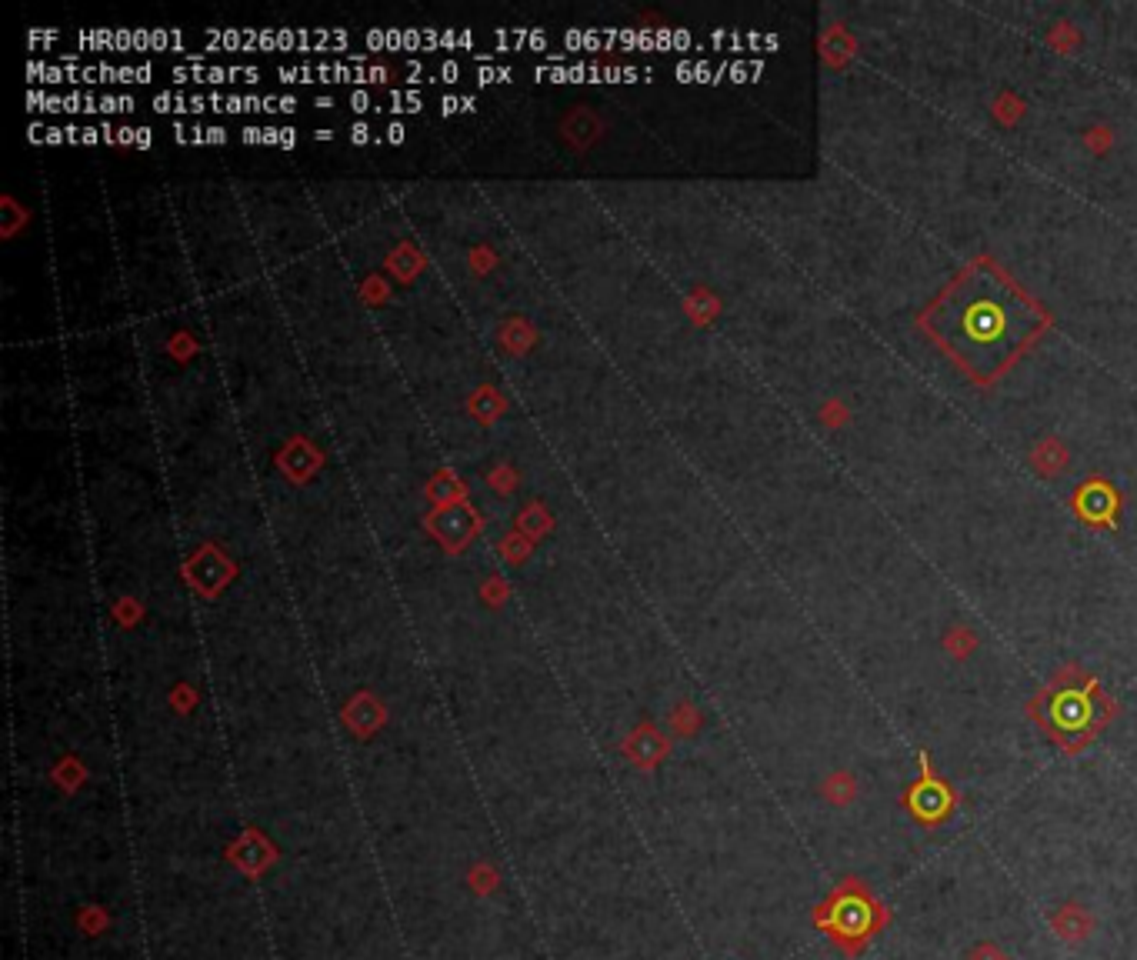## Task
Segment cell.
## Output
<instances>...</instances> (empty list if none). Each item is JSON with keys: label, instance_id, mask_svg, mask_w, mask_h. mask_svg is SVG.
Here are the masks:
<instances>
[{"label": "cell", "instance_id": "obj_1", "mask_svg": "<svg viewBox=\"0 0 1137 960\" xmlns=\"http://www.w3.org/2000/svg\"><path fill=\"white\" fill-rule=\"evenodd\" d=\"M1031 717L1037 727L1054 740L1064 754L1084 750L1101 730L1111 724L1114 700L1104 687L1081 667L1057 670L1054 680L1031 700Z\"/></svg>", "mask_w": 1137, "mask_h": 960}, {"label": "cell", "instance_id": "obj_2", "mask_svg": "<svg viewBox=\"0 0 1137 960\" xmlns=\"http://www.w3.org/2000/svg\"><path fill=\"white\" fill-rule=\"evenodd\" d=\"M814 927H821L831 947L841 950L844 957H861L871 940L891 924V910H887L867 880L857 874H844L837 884L827 890V897L811 910Z\"/></svg>", "mask_w": 1137, "mask_h": 960}, {"label": "cell", "instance_id": "obj_3", "mask_svg": "<svg viewBox=\"0 0 1137 960\" xmlns=\"http://www.w3.org/2000/svg\"><path fill=\"white\" fill-rule=\"evenodd\" d=\"M917 764H921V777H917L914 784L901 794V807L911 814L914 824H921L927 830H937L954 817L957 790L947 784L941 774H937L927 754H917Z\"/></svg>", "mask_w": 1137, "mask_h": 960}, {"label": "cell", "instance_id": "obj_4", "mask_svg": "<svg viewBox=\"0 0 1137 960\" xmlns=\"http://www.w3.org/2000/svg\"><path fill=\"white\" fill-rule=\"evenodd\" d=\"M1051 930L1061 940H1067V944H1084V940H1091V934L1097 930V920L1084 904L1067 900V904H1061L1051 914Z\"/></svg>", "mask_w": 1137, "mask_h": 960}, {"label": "cell", "instance_id": "obj_5", "mask_svg": "<svg viewBox=\"0 0 1137 960\" xmlns=\"http://www.w3.org/2000/svg\"><path fill=\"white\" fill-rule=\"evenodd\" d=\"M821 797L831 807H851L857 800V777L851 774V770H834V774L824 777Z\"/></svg>", "mask_w": 1137, "mask_h": 960}, {"label": "cell", "instance_id": "obj_6", "mask_svg": "<svg viewBox=\"0 0 1137 960\" xmlns=\"http://www.w3.org/2000/svg\"><path fill=\"white\" fill-rule=\"evenodd\" d=\"M944 650L951 657H957V660H967L977 650V634L967 624H954L944 634Z\"/></svg>", "mask_w": 1137, "mask_h": 960}, {"label": "cell", "instance_id": "obj_7", "mask_svg": "<svg viewBox=\"0 0 1137 960\" xmlns=\"http://www.w3.org/2000/svg\"><path fill=\"white\" fill-rule=\"evenodd\" d=\"M77 44H81V47H94V50H101V47L121 50V30H114V27L81 30V34H77Z\"/></svg>", "mask_w": 1137, "mask_h": 960}, {"label": "cell", "instance_id": "obj_8", "mask_svg": "<svg viewBox=\"0 0 1137 960\" xmlns=\"http://www.w3.org/2000/svg\"><path fill=\"white\" fill-rule=\"evenodd\" d=\"M387 100H391V107H387L391 114H417L424 107V97L417 90H391Z\"/></svg>", "mask_w": 1137, "mask_h": 960}, {"label": "cell", "instance_id": "obj_9", "mask_svg": "<svg viewBox=\"0 0 1137 960\" xmlns=\"http://www.w3.org/2000/svg\"><path fill=\"white\" fill-rule=\"evenodd\" d=\"M154 110L157 114H187V110H191V97L174 94V90H161V94L154 97Z\"/></svg>", "mask_w": 1137, "mask_h": 960}, {"label": "cell", "instance_id": "obj_10", "mask_svg": "<svg viewBox=\"0 0 1137 960\" xmlns=\"http://www.w3.org/2000/svg\"><path fill=\"white\" fill-rule=\"evenodd\" d=\"M964 960H1011L1004 947H997L994 940H977V944L967 950Z\"/></svg>", "mask_w": 1137, "mask_h": 960}, {"label": "cell", "instance_id": "obj_11", "mask_svg": "<svg viewBox=\"0 0 1137 960\" xmlns=\"http://www.w3.org/2000/svg\"><path fill=\"white\" fill-rule=\"evenodd\" d=\"M81 80H87V84H101V80H121V67H114V64H91V67H84Z\"/></svg>", "mask_w": 1137, "mask_h": 960}, {"label": "cell", "instance_id": "obj_12", "mask_svg": "<svg viewBox=\"0 0 1137 960\" xmlns=\"http://www.w3.org/2000/svg\"><path fill=\"white\" fill-rule=\"evenodd\" d=\"M477 80H481V84H494V80H511V67L481 64V67H477Z\"/></svg>", "mask_w": 1137, "mask_h": 960}, {"label": "cell", "instance_id": "obj_13", "mask_svg": "<svg viewBox=\"0 0 1137 960\" xmlns=\"http://www.w3.org/2000/svg\"><path fill=\"white\" fill-rule=\"evenodd\" d=\"M347 104H351V110H354V114H364V110H374V107H377V104H374V97L367 94V90H361V87H357V90H351V97H347Z\"/></svg>", "mask_w": 1137, "mask_h": 960}, {"label": "cell", "instance_id": "obj_14", "mask_svg": "<svg viewBox=\"0 0 1137 960\" xmlns=\"http://www.w3.org/2000/svg\"><path fill=\"white\" fill-rule=\"evenodd\" d=\"M387 144H404V137H407V130H404V124L401 120H391V124H387Z\"/></svg>", "mask_w": 1137, "mask_h": 960}, {"label": "cell", "instance_id": "obj_15", "mask_svg": "<svg viewBox=\"0 0 1137 960\" xmlns=\"http://www.w3.org/2000/svg\"><path fill=\"white\" fill-rule=\"evenodd\" d=\"M457 110H464V97L447 94V97L441 100V114H444V117H451V114H457Z\"/></svg>", "mask_w": 1137, "mask_h": 960}, {"label": "cell", "instance_id": "obj_16", "mask_svg": "<svg viewBox=\"0 0 1137 960\" xmlns=\"http://www.w3.org/2000/svg\"><path fill=\"white\" fill-rule=\"evenodd\" d=\"M367 44H371L374 50H387V30L384 27L367 30Z\"/></svg>", "mask_w": 1137, "mask_h": 960}, {"label": "cell", "instance_id": "obj_17", "mask_svg": "<svg viewBox=\"0 0 1137 960\" xmlns=\"http://www.w3.org/2000/svg\"><path fill=\"white\" fill-rule=\"evenodd\" d=\"M457 77H461V64H457V60H444V64H441V80L454 84Z\"/></svg>", "mask_w": 1137, "mask_h": 960}, {"label": "cell", "instance_id": "obj_18", "mask_svg": "<svg viewBox=\"0 0 1137 960\" xmlns=\"http://www.w3.org/2000/svg\"><path fill=\"white\" fill-rule=\"evenodd\" d=\"M351 140L354 144H367V140H371V127H367L364 120H357V124L351 127Z\"/></svg>", "mask_w": 1137, "mask_h": 960}, {"label": "cell", "instance_id": "obj_19", "mask_svg": "<svg viewBox=\"0 0 1137 960\" xmlns=\"http://www.w3.org/2000/svg\"><path fill=\"white\" fill-rule=\"evenodd\" d=\"M241 137H244V144H264V127H244Z\"/></svg>", "mask_w": 1137, "mask_h": 960}, {"label": "cell", "instance_id": "obj_20", "mask_svg": "<svg viewBox=\"0 0 1137 960\" xmlns=\"http://www.w3.org/2000/svg\"><path fill=\"white\" fill-rule=\"evenodd\" d=\"M204 134H207V144H224V140H227V130L224 127H207Z\"/></svg>", "mask_w": 1137, "mask_h": 960}, {"label": "cell", "instance_id": "obj_21", "mask_svg": "<svg viewBox=\"0 0 1137 960\" xmlns=\"http://www.w3.org/2000/svg\"><path fill=\"white\" fill-rule=\"evenodd\" d=\"M97 140H104V134L97 127H81V144H97Z\"/></svg>", "mask_w": 1137, "mask_h": 960}, {"label": "cell", "instance_id": "obj_22", "mask_svg": "<svg viewBox=\"0 0 1137 960\" xmlns=\"http://www.w3.org/2000/svg\"><path fill=\"white\" fill-rule=\"evenodd\" d=\"M294 144H297V130L294 127H281V147L291 150Z\"/></svg>", "mask_w": 1137, "mask_h": 960}, {"label": "cell", "instance_id": "obj_23", "mask_svg": "<svg viewBox=\"0 0 1137 960\" xmlns=\"http://www.w3.org/2000/svg\"><path fill=\"white\" fill-rule=\"evenodd\" d=\"M134 147H141V150H147V147H151V130H147V127H137Z\"/></svg>", "mask_w": 1137, "mask_h": 960}, {"label": "cell", "instance_id": "obj_24", "mask_svg": "<svg viewBox=\"0 0 1137 960\" xmlns=\"http://www.w3.org/2000/svg\"><path fill=\"white\" fill-rule=\"evenodd\" d=\"M137 130L134 127H117V144H134Z\"/></svg>", "mask_w": 1137, "mask_h": 960}, {"label": "cell", "instance_id": "obj_25", "mask_svg": "<svg viewBox=\"0 0 1137 960\" xmlns=\"http://www.w3.org/2000/svg\"><path fill=\"white\" fill-rule=\"evenodd\" d=\"M421 64H417V60H407V80H414V77H421Z\"/></svg>", "mask_w": 1137, "mask_h": 960}, {"label": "cell", "instance_id": "obj_26", "mask_svg": "<svg viewBox=\"0 0 1137 960\" xmlns=\"http://www.w3.org/2000/svg\"><path fill=\"white\" fill-rule=\"evenodd\" d=\"M297 110V100L294 97H281V114H294Z\"/></svg>", "mask_w": 1137, "mask_h": 960}, {"label": "cell", "instance_id": "obj_27", "mask_svg": "<svg viewBox=\"0 0 1137 960\" xmlns=\"http://www.w3.org/2000/svg\"><path fill=\"white\" fill-rule=\"evenodd\" d=\"M314 137H317V140H331V137H334V130H314Z\"/></svg>", "mask_w": 1137, "mask_h": 960}]
</instances>
